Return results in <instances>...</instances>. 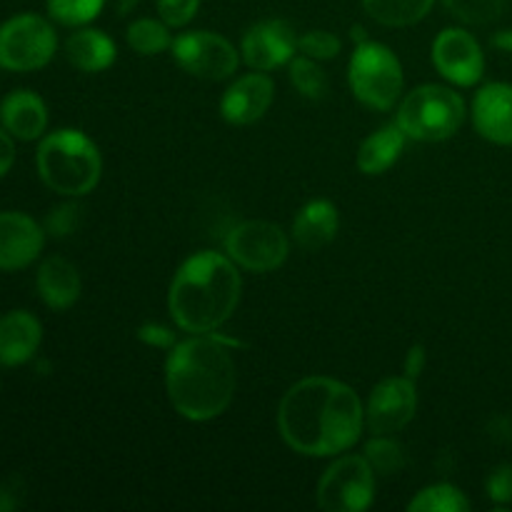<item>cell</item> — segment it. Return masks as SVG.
<instances>
[{
  "label": "cell",
  "mask_w": 512,
  "mask_h": 512,
  "mask_svg": "<svg viewBox=\"0 0 512 512\" xmlns=\"http://www.w3.org/2000/svg\"><path fill=\"white\" fill-rule=\"evenodd\" d=\"M365 410L358 393L340 380L313 375L295 383L278 408L285 443L308 458H333L358 443Z\"/></svg>",
  "instance_id": "obj_1"
},
{
  "label": "cell",
  "mask_w": 512,
  "mask_h": 512,
  "mask_svg": "<svg viewBox=\"0 0 512 512\" xmlns=\"http://www.w3.org/2000/svg\"><path fill=\"white\" fill-rule=\"evenodd\" d=\"M168 398L178 415L193 423H208L233 403L238 373L223 338L193 335L175 343L165 363Z\"/></svg>",
  "instance_id": "obj_2"
},
{
  "label": "cell",
  "mask_w": 512,
  "mask_h": 512,
  "mask_svg": "<svg viewBox=\"0 0 512 512\" xmlns=\"http://www.w3.org/2000/svg\"><path fill=\"white\" fill-rule=\"evenodd\" d=\"M240 288V273L230 255L215 250L195 253L180 265L170 283V315L185 333H213L235 313Z\"/></svg>",
  "instance_id": "obj_3"
},
{
  "label": "cell",
  "mask_w": 512,
  "mask_h": 512,
  "mask_svg": "<svg viewBox=\"0 0 512 512\" xmlns=\"http://www.w3.org/2000/svg\"><path fill=\"white\" fill-rule=\"evenodd\" d=\"M38 173L50 190L68 198L88 195L103 173V158L93 140L75 128L55 130L38 145Z\"/></svg>",
  "instance_id": "obj_4"
},
{
  "label": "cell",
  "mask_w": 512,
  "mask_h": 512,
  "mask_svg": "<svg viewBox=\"0 0 512 512\" xmlns=\"http://www.w3.org/2000/svg\"><path fill=\"white\" fill-rule=\"evenodd\" d=\"M463 120V98L445 85H420L405 95L398 108V125L403 133L423 143L453 138Z\"/></svg>",
  "instance_id": "obj_5"
},
{
  "label": "cell",
  "mask_w": 512,
  "mask_h": 512,
  "mask_svg": "<svg viewBox=\"0 0 512 512\" xmlns=\"http://www.w3.org/2000/svg\"><path fill=\"white\" fill-rule=\"evenodd\" d=\"M350 90L373 110H390L403 93V65L383 43L363 40L348 65Z\"/></svg>",
  "instance_id": "obj_6"
},
{
  "label": "cell",
  "mask_w": 512,
  "mask_h": 512,
  "mask_svg": "<svg viewBox=\"0 0 512 512\" xmlns=\"http://www.w3.org/2000/svg\"><path fill=\"white\" fill-rule=\"evenodd\" d=\"M58 38L53 25L33 13L15 15L0 25V68L28 73L53 60Z\"/></svg>",
  "instance_id": "obj_7"
},
{
  "label": "cell",
  "mask_w": 512,
  "mask_h": 512,
  "mask_svg": "<svg viewBox=\"0 0 512 512\" xmlns=\"http://www.w3.org/2000/svg\"><path fill=\"white\" fill-rule=\"evenodd\" d=\"M375 500V470L365 455H343L318 483V505L325 512H363Z\"/></svg>",
  "instance_id": "obj_8"
},
{
  "label": "cell",
  "mask_w": 512,
  "mask_h": 512,
  "mask_svg": "<svg viewBox=\"0 0 512 512\" xmlns=\"http://www.w3.org/2000/svg\"><path fill=\"white\" fill-rule=\"evenodd\" d=\"M225 250L240 268L250 273H270L285 263L290 243L278 225L265 220H245L230 230L225 238Z\"/></svg>",
  "instance_id": "obj_9"
},
{
  "label": "cell",
  "mask_w": 512,
  "mask_h": 512,
  "mask_svg": "<svg viewBox=\"0 0 512 512\" xmlns=\"http://www.w3.org/2000/svg\"><path fill=\"white\" fill-rule=\"evenodd\" d=\"M178 68L200 80H225L238 70V50L223 35L210 30H193L173 38L170 45Z\"/></svg>",
  "instance_id": "obj_10"
},
{
  "label": "cell",
  "mask_w": 512,
  "mask_h": 512,
  "mask_svg": "<svg viewBox=\"0 0 512 512\" xmlns=\"http://www.w3.org/2000/svg\"><path fill=\"white\" fill-rule=\"evenodd\" d=\"M418 390L413 378H388L370 393L365 408V425L373 435H395L415 418Z\"/></svg>",
  "instance_id": "obj_11"
},
{
  "label": "cell",
  "mask_w": 512,
  "mask_h": 512,
  "mask_svg": "<svg viewBox=\"0 0 512 512\" xmlns=\"http://www.w3.org/2000/svg\"><path fill=\"white\" fill-rule=\"evenodd\" d=\"M433 65L460 88H470L485 73V55L478 40L463 28H445L433 43Z\"/></svg>",
  "instance_id": "obj_12"
},
{
  "label": "cell",
  "mask_w": 512,
  "mask_h": 512,
  "mask_svg": "<svg viewBox=\"0 0 512 512\" xmlns=\"http://www.w3.org/2000/svg\"><path fill=\"white\" fill-rule=\"evenodd\" d=\"M243 60L253 70L268 73L290 63L298 50V35L285 20H263L245 30L243 35Z\"/></svg>",
  "instance_id": "obj_13"
},
{
  "label": "cell",
  "mask_w": 512,
  "mask_h": 512,
  "mask_svg": "<svg viewBox=\"0 0 512 512\" xmlns=\"http://www.w3.org/2000/svg\"><path fill=\"white\" fill-rule=\"evenodd\" d=\"M45 245V230L18 210L0 213V270H23Z\"/></svg>",
  "instance_id": "obj_14"
},
{
  "label": "cell",
  "mask_w": 512,
  "mask_h": 512,
  "mask_svg": "<svg viewBox=\"0 0 512 512\" xmlns=\"http://www.w3.org/2000/svg\"><path fill=\"white\" fill-rule=\"evenodd\" d=\"M275 85L265 73L243 75L225 90L220 100V113L230 125H250L263 118L268 108L273 105Z\"/></svg>",
  "instance_id": "obj_15"
},
{
  "label": "cell",
  "mask_w": 512,
  "mask_h": 512,
  "mask_svg": "<svg viewBox=\"0 0 512 512\" xmlns=\"http://www.w3.org/2000/svg\"><path fill=\"white\" fill-rule=\"evenodd\" d=\"M473 123L485 140L512 145V85L490 83L473 103Z\"/></svg>",
  "instance_id": "obj_16"
},
{
  "label": "cell",
  "mask_w": 512,
  "mask_h": 512,
  "mask_svg": "<svg viewBox=\"0 0 512 512\" xmlns=\"http://www.w3.org/2000/svg\"><path fill=\"white\" fill-rule=\"evenodd\" d=\"M43 328L28 310H13L0 318V368H18L28 363L40 348Z\"/></svg>",
  "instance_id": "obj_17"
},
{
  "label": "cell",
  "mask_w": 512,
  "mask_h": 512,
  "mask_svg": "<svg viewBox=\"0 0 512 512\" xmlns=\"http://www.w3.org/2000/svg\"><path fill=\"white\" fill-rule=\"evenodd\" d=\"M0 123L13 138L38 140L48 128V108L33 90H13L0 103Z\"/></svg>",
  "instance_id": "obj_18"
},
{
  "label": "cell",
  "mask_w": 512,
  "mask_h": 512,
  "mask_svg": "<svg viewBox=\"0 0 512 512\" xmlns=\"http://www.w3.org/2000/svg\"><path fill=\"white\" fill-rule=\"evenodd\" d=\"M340 215L330 200H310L293 220V238L303 250H320L338 235Z\"/></svg>",
  "instance_id": "obj_19"
},
{
  "label": "cell",
  "mask_w": 512,
  "mask_h": 512,
  "mask_svg": "<svg viewBox=\"0 0 512 512\" xmlns=\"http://www.w3.org/2000/svg\"><path fill=\"white\" fill-rule=\"evenodd\" d=\"M38 295L48 308L68 310L80 298V273L70 260L48 258L38 268Z\"/></svg>",
  "instance_id": "obj_20"
},
{
  "label": "cell",
  "mask_w": 512,
  "mask_h": 512,
  "mask_svg": "<svg viewBox=\"0 0 512 512\" xmlns=\"http://www.w3.org/2000/svg\"><path fill=\"white\" fill-rule=\"evenodd\" d=\"M115 43L103 30L83 28L65 40V58L83 73H100L115 63Z\"/></svg>",
  "instance_id": "obj_21"
},
{
  "label": "cell",
  "mask_w": 512,
  "mask_h": 512,
  "mask_svg": "<svg viewBox=\"0 0 512 512\" xmlns=\"http://www.w3.org/2000/svg\"><path fill=\"white\" fill-rule=\"evenodd\" d=\"M405 140L408 135L403 133L398 123L395 125H383V128L375 130L370 138H365V143L358 150V168L365 175H383L398 163V158L405 150Z\"/></svg>",
  "instance_id": "obj_22"
},
{
  "label": "cell",
  "mask_w": 512,
  "mask_h": 512,
  "mask_svg": "<svg viewBox=\"0 0 512 512\" xmlns=\"http://www.w3.org/2000/svg\"><path fill=\"white\" fill-rule=\"evenodd\" d=\"M433 3L435 0H363V8L380 25L405 28L420 23L430 13Z\"/></svg>",
  "instance_id": "obj_23"
},
{
  "label": "cell",
  "mask_w": 512,
  "mask_h": 512,
  "mask_svg": "<svg viewBox=\"0 0 512 512\" xmlns=\"http://www.w3.org/2000/svg\"><path fill=\"white\" fill-rule=\"evenodd\" d=\"M170 25H165L163 20L153 18H140L135 23L128 25V45L140 55H158L170 50L173 45V35H170Z\"/></svg>",
  "instance_id": "obj_24"
},
{
  "label": "cell",
  "mask_w": 512,
  "mask_h": 512,
  "mask_svg": "<svg viewBox=\"0 0 512 512\" xmlns=\"http://www.w3.org/2000/svg\"><path fill=\"white\" fill-rule=\"evenodd\" d=\"M410 512H468L470 503L455 485L440 483L420 490L408 503Z\"/></svg>",
  "instance_id": "obj_25"
},
{
  "label": "cell",
  "mask_w": 512,
  "mask_h": 512,
  "mask_svg": "<svg viewBox=\"0 0 512 512\" xmlns=\"http://www.w3.org/2000/svg\"><path fill=\"white\" fill-rule=\"evenodd\" d=\"M290 83L308 100H323L328 95V75L318 65V60L308 58V55H298L290 60Z\"/></svg>",
  "instance_id": "obj_26"
},
{
  "label": "cell",
  "mask_w": 512,
  "mask_h": 512,
  "mask_svg": "<svg viewBox=\"0 0 512 512\" xmlns=\"http://www.w3.org/2000/svg\"><path fill=\"white\" fill-rule=\"evenodd\" d=\"M365 460L370 463V468L375 470V475H390L403 473L405 468V450L400 448L395 440H390L388 435H375L368 445H365Z\"/></svg>",
  "instance_id": "obj_27"
},
{
  "label": "cell",
  "mask_w": 512,
  "mask_h": 512,
  "mask_svg": "<svg viewBox=\"0 0 512 512\" xmlns=\"http://www.w3.org/2000/svg\"><path fill=\"white\" fill-rule=\"evenodd\" d=\"M103 5L105 0H48V13L60 25L78 28L98 18Z\"/></svg>",
  "instance_id": "obj_28"
},
{
  "label": "cell",
  "mask_w": 512,
  "mask_h": 512,
  "mask_svg": "<svg viewBox=\"0 0 512 512\" xmlns=\"http://www.w3.org/2000/svg\"><path fill=\"white\" fill-rule=\"evenodd\" d=\"M445 8L468 25H490L503 15L505 0H445Z\"/></svg>",
  "instance_id": "obj_29"
},
{
  "label": "cell",
  "mask_w": 512,
  "mask_h": 512,
  "mask_svg": "<svg viewBox=\"0 0 512 512\" xmlns=\"http://www.w3.org/2000/svg\"><path fill=\"white\" fill-rule=\"evenodd\" d=\"M298 50L320 63V60H330L340 53V38L330 30H310L298 38Z\"/></svg>",
  "instance_id": "obj_30"
},
{
  "label": "cell",
  "mask_w": 512,
  "mask_h": 512,
  "mask_svg": "<svg viewBox=\"0 0 512 512\" xmlns=\"http://www.w3.org/2000/svg\"><path fill=\"white\" fill-rule=\"evenodd\" d=\"M200 0H158V15L170 28H183L195 18Z\"/></svg>",
  "instance_id": "obj_31"
},
{
  "label": "cell",
  "mask_w": 512,
  "mask_h": 512,
  "mask_svg": "<svg viewBox=\"0 0 512 512\" xmlns=\"http://www.w3.org/2000/svg\"><path fill=\"white\" fill-rule=\"evenodd\" d=\"M80 223V208L78 205H60V208L50 210V215L45 218V230L55 238H65V235L73 233Z\"/></svg>",
  "instance_id": "obj_32"
},
{
  "label": "cell",
  "mask_w": 512,
  "mask_h": 512,
  "mask_svg": "<svg viewBox=\"0 0 512 512\" xmlns=\"http://www.w3.org/2000/svg\"><path fill=\"white\" fill-rule=\"evenodd\" d=\"M488 498L495 505L512 503V465H498L488 478Z\"/></svg>",
  "instance_id": "obj_33"
},
{
  "label": "cell",
  "mask_w": 512,
  "mask_h": 512,
  "mask_svg": "<svg viewBox=\"0 0 512 512\" xmlns=\"http://www.w3.org/2000/svg\"><path fill=\"white\" fill-rule=\"evenodd\" d=\"M138 338L143 340V343L153 345V348H173L175 345V333L173 330L163 328V325H143V328L138 330Z\"/></svg>",
  "instance_id": "obj_34"
},
{
  "label": "cell",
  "mask_w": 512,
  "mask_h": 512,
  "mask_svg": "<svg viewBox=\"0 0 512 512\" xmlns=\"http://www.w3.org/2000/svg\"><path fill=\"white\" fill-rule=\"evenodd\" d=\"M13 163H15L13 138H10L8 130L0 128V178H3L10 168H13Z\"/></svg>",
  "instance_id": "obj_35"
},
{
  "label": "cell",
  "mask_w": 512,
  "mask_h": 512,
  "mask_svg": "<svg viewBox=\"0 0 512 512\" xmlns=\"http://www.w3.org/2000/svg\"><path fill=\"white\" fill-rule=\"evenodd\" d=\"M425 370V348L423 345H413L408 353V358H405V375L408 378H420V373Z\"/></svg>",
  "instance_id": "obj_36"
},
{
  "label": "cell",
  "mask_w": 512,
  "mask_h": 512,
  "mask_svg": "<svg viewBox=\"0 0 512 512\" xmlns=\"http://www.w3.org/2000/svg\"><path fill=\"white\" fill-rule=\"evenodd\" d=\"M20 505V488L18 480L0 485V512H10Z\"/></svg>",
  "instance_id": "obj_37"
},
{
  "label": "cell",
  "mask_w": 512,
  "mask_h": 512,
  "mask_svg": "<svg viewBox=\"0 0 512 512\" xmlns=\"http://www.w3.org/2000/svg\"><path fill=\"white\" fill-rule=\"evenodd\" d=\"M493 48L503 50V53H512V28H505V30H498V33L493 35Z\"/></svg>",
  "instance_id": "obj_38"
}]
</instances>
